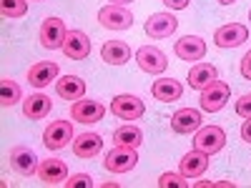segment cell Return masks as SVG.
I'll use <instances>...</instances> for the list:
<instances>
[{
    "label": "cell",
    "instance_id": "4316f807",
    "mask_svg": "<svg viewBox=\"0 0 251 188\" xmlns=\"http://www.w3.org/2000/svg\"><path fill=\"white\" fill-rule=\"evenodd\" d=\"M28 10V0H0V13L3 18H23Z\"/></svg>",
    "mask_w": 251,
    "mask_h": 188
},
{
    "label": "cell",
    "instance_id": "44dd1931",
    "mask_svg": "<svg viewBox=\"0 0 251 188\" xmlns=\"http://www.w3.org/2000/svg\"><path fill=\"white\" fill-rule=\"evenodd\" d=\"M100 148H103V138L98 133H80L73 141V153L78 158H93L100 153Z\"/></svg>",
    "mask_w": 251,
    "mask_h": 188
},
{
    "label": "cell",
    "instance_id": "ac0fdd59",
    "mask_svg": "<svg viewBox=\"0 0 251 188\" xmlns=\"http://www.w3.org/2000/svg\"><path fill=\"white\" fill-rule=\"evenodd\" d=\"M55 75H58V63L40 60L28 70V83L35 88H46V86H50V80H55Z\"/></svg>",
    "mask_w": 251,
    "mask_h": 188
},
{
    "label": "cell",
    "instance_id": "5b68a950",
    "mask_svg": "<svg viewBox=\"0 0 251 188\" xmlns=\"http://www.w3.org/2000/svg\"><path fill=\"white\" fill-rule=\"evenodd\" d=\"M68 38V30H66V23L60 18H46L43 25H40V46L46 50H58L63 48Z\"/></svg>",
    "mask_w": 251,
    "mask_h": 188
},
{
    "label": "cell",
    "instance_id": "30bf717a",
    "mask_svg": "<svg viewBox=\"0 0 251 188\" xmlns=\"http://www.w3.org/2000/svg\"><path fill=\"white\" fill-rule=\"evenodd\" d=\"M249 40V28L246 25H239V23H228V25H221L216 33H214V43L219 48H239Z\"/></svg>",
    "mask_w": 251,
    "mask_h": 188
},
{
    "label": "cell",
    "instance_id": "ffe728a7",
    "mask_svg": "<svg viewBox=\"0 0 251 188\" xmlns=\"http://www.w3.org/2000/svg\"><path fill=\"white\" fill-rule=\"evenodd\" d=\"M206 168H208V153H203V151L194 148L191 153H186L181 158V173L186 178H199L206 173Z\"/></svg>",
    "mask_w": 251,
    "mask_h": 188
},
{
    "label": "cell",
    "instance_id": "d590c367",
    "mask_svg": "<svg viewBox=\"0 0 251 188\" xmlns=\"http://www.w3.org/2000/svg\"><path fill=\"white\" fill-rule=\"evenodd\" d=\"M221 5H231V3H236V0H219Z\"/></svg>",
    "mask_w": 251,
    "mask_h": 188
},
{
    "label": "cell",
    "instance_id": "8d00e7d4",
    "mask_svg": "<svg viewBox=\"0 0 251 188\" xmlns=\"http://www.w3.org/2000/svg\"><path fill=\"white\" fill-rule=\"evenodd\" d=\"M249 20H251V10H249Z\"/></svg>",
    "mask_w": 251,
    "mask_h": 188
},
{
    "label": "cell",
    "instance_id": "6da1fadb",
    "mask_svg": "<svg viewBox=\"0 0 251 188\" xmlns=\"http://www.w3.org/2000/svg\"><path fill=\"white\" fill-rule=\"evenodd\" d=\"M226 145V133L221 125H203V128L196 131V138H194V148L196 151H203L208 156L219 153Z\"/></svg>",
    "mask_w": 251,
    "mask_h": 188
},
{
    "label": "cell",
    "instance_id": "484cf974",
    "mask_svg": "<svg viewBox=\"0 0 251 188\" xmlns=\"http://www.w3.org/2000/svg\"><path fill=\"white\" fill-rule=\"evenodd\" d=\"M20 100V86L13 83L10 78H3L0 80V106L3 108H10Z\"/></svg>",
    "mask_w": 251,
    "mask_h": 188
},
{
    "label": "cell",
    "instance_id": "8992f818",
    "mask_svg": "<svg viewBox=\"0 0 251 188\" xmlns=\"http://www.w3.org/2000/svg\"><path fill=\"white\" fill-rule=\"evenodd\" d=\"M136 63L143 73L149 75H161L166 68H169V60H166V53L153 48V46H143L136 50Z\"/></svg>",
    "mask_w": 251,
    "mask_h": 188
},
{
    "label": "cell",
    "instance_id": "cb8c5ba5",
    "mask_svg": "<svg viewBox=\"0 0 251 188\" xmlns=\"http://www.w3.org/2000/svg\"><path fill=\"white\" fill-rule=\"evenodd\" d=\"M151 93L156 100H163V103H171V100H178L181 93H183V86L174 78H161L151 86Z\"/></svg>",
    "mask_w": 251,
    "mask_h": 188
},
{
    "label": "cell",
    "instance_id": "7402d4cb",
    "mask_svg": "<svg viewBox=\"0 0 251 188\" xmlns=\"http://www.w3.org/2000/svg\"><path fill=\"white\" fill-rule=\"evenodd\" d=\"M50 108H53V103H50V98L43 95V93H33V95H28V98L23 100V113H25L30 120L46 118V116L50 113Z\"/></svg>",
    "mask_w": 251,
    "mask_h": 188
},
{
    "label": "cell",
    "instance_id": "e0dca14e",
    "mask_svg": "<svg viewBox=\"0 0 251 188\" xmlns=\"http://www.w3.org/2000/svg\"><path fill=\"white\" fill-rule=\"evenodd\" d=\"M214 80H219V70L211 63H196V66L188 70V86L194 91H203L206 86H211Z\"/></svg>",
    "mask_w": 251,
    "mask_h": 188
},
{
    "label": "cell",
    "instance_id": "9a60e30c",
    "mask_svg": "<svg viewBox=\"0 0 251 188\" xmlns=\"http://www.w3.org/2000/svg\"><path fill=\"white\" fill-rule=\"evenodd\" d=\"M171 128H174V133H181V136L199 131L201 128V111H196V108H178L171 116Z\"/></svg>",
    "mask_w": 251,
    "mask_h": 188
},
{
    "label": "cell",
    "instance_id": "d6986e66",
    "mask_svg": "<svg viewBox=\"0 0 251 188\" xmlns=\"http://www.w3.org/2000/svg\"><path fill=\"white\" fill-rule=\"evenodd\" d=\"M55 93L66 100H80L86 95V80L78 75H63L60 80H55Z\"/></svg>",
    "mask_w": 251,
    "mask_h": 188
},
{
    "label": "cell",
    "instance_id": "1f68e13d",
    "mask_svg": "<svg viewBox=\"0 0 251 188\" xmlns=\"http://www.w3.org/2000/svg\"><path fill=\"white\" fill-rule=\"evenodd\" d=\"M239 70H241V75L246 78V80H251V50L241 58V66H239Z\"/></svg>",
    "mask_w": 251,
    "mask_h": 188
},
{
    "label": "cell",
    "instance_id": "ba28073f",
    "mask_svg": "<svg viewBox=\"0 0 251 188\" xmlns=\"http://www.w3.org/2000/svg\"><path fill=\"white\" fill-rule=\"evenodd\" d=\"M111 113L123 118V120H138L143 113H146V106L138 95H116L111 100Z\"/></svg>",
    "mask_w": 251,
    "mask_h": 188
},
{
    "label": "cell",
    "instance_id": "f546056e",
    "mask_svg": "<svg viewBox=\"0 0 251 188\" xmlns=\"http://www.w3.org/2000/svg\"><path fill=\"white\" fill-rule=\"evenodd\" d=\"M236 113L241 118H251V93H246L236 100Z\"/></svg>",
    "mask_w": 251,
    "mask_h": 188
},
{
    "label": "cell",
    "instance_id": "4fadbf2b",
    "mask_svg": "<svg viewBox=\"0 0 251 188\" xmlns=\"http://www.w3.org/2000/svg\"><path fill=\"white\" fill-rule=\"evenodd\" d=\"M60 50L66 53L71 60H86L91 55V38L83 30H71Z\"/></svg>",
    "mask_w": 251,
    "mask_h": 188
},
{
    "label": "cell",
    "instance_id": "9c48e42d",
    "mask_svg": "<svg viewBox=\"0 0 251 188\" xmlns=\"http://www.w3.org/2000/svg\"><path fill=\"white\" fill-rule=\"evenodd\" d=\"M178 28V20L171 15V13H153L149 20H146V35H151L153 40H161V38H171Z\"/></svg>",
    "mask_w": 251,
    "mask_h": 188
},
{
    "label": "cell",
    "instance_id": "5bb4252c",
    "mask_svg": "<svg viewBox=\"0 0 251 188\" xmlns=\"http://www.w3.org/2000/svg\"><path fill=\"white\" fill-rule=\"evenodd\" d=\"M38 176L46 186H58V183H66L68 181V165L63 163L60 158H48V161H40L38 165Z\"/></svg>",
    "mask_w": 251,
    "mask_h": 188
},
{
    "label": "cell",
    "instance_id": "d4e9b609",
    "mask_svg": "<svg viewBox=\"0 0 251 188\" xmlns=\"http://www.w3.org/2000/svg\"><path fill=\"white\" fill-rule=\"evenodd\" d=\"M113 143L123 145V148H138L143 143V131L138 125H121L113 131Z\"/></svg>",
    "mask_w": 251,
    "mask_h": 188
},
{
    "label": "cell",
    "instance_id": "f1b7e54d",
    "mask_svg": "<svg viewBox=\"0 0 251 188\" xmlns=\"http://www.w3.org/2000/svg\"><path fill=\"white\" fill-rule=\"evenodd\" d=\"M66 186H68V188H91V186H93V178H91L88 173H75V176H71V178L66 181Z\"/></svg>",
    "mask_w": 251,
    "mask_h": 188
},
{
    "label": "cell",
    "instance_id": "4dcf8cb0",
    "mask_svg": "<svg viewBox=\"0 0 251 188\" xmlns=\"http://www.w3.org/2000/svg\"><path fill=\"white\" fill-rule=\"evenodd\" d=\"M199 188H236L234 181H199Z\"/></svg>",
    "mask_w": 251,
    "mask_h": 188
},
{
    "label": "cell",
    "instance_id": "e575fe53",
    "mask_svg": "<svg viewBox=\"0 0 251 188\" xmlns=\"http://www.w3.org/2000/svg\"><path fill=\"white\" fill-rule=\"evenodd\" d=\"M128 3H133V0H111V5H128Z\"/></svg>",
    "mask_w": 251,
    "mask_h": 188
},
{
    "label": "cell",
    "instance_id": "8fae6325",
    "mask_svg": "<svg viewBox=\"0 0 251 188\" xmlns=\"http://www.w3.org/2000/svg\"><path fill=\"white\" fill-rule=\"evenodd\" d=\"M10 168L20 176H33L38 173V156L28 145H15L10 151Z\"/></svg>",
    "mask_w": 251,
    "mask_h": 188
},
{
    "label": "cell",
    "instance_id": "2e32d148",
    "mask_svg": "<svg viewBox=\"0 0 251 188\" xmlns=\"http://www.w3.org/2000/svg\"><path fill=\"white\" fill-rule=\"evenodd\" d=\"M176 55L181 60H188V63H199L203 55H206V43L199 38V35H183L181 40H176Z\"/></svg>",
    "mask_w": 251,
    "mask_h": 188
},
{
    "label": "cell",
    "instance_id": "d6a6232c",
    "mask_svg": "<svg viewBox=\"0 0 251 188\" xmlns=\"http://www.w3.org/2000/svg\"><path fill=\"white\" fill-rule=\"evenodd\" d=\"M188 3H191V0H163V5L171 8V10H183V8H188Z\"/></svg>",
    "mask_w": 251,
    "mask_h": 188
},
{
    "label": "cell",
    "instance_id": "52a82bcc",
    "mask_svg": "<svg viewBox=\"0 0 251 188\" xmlns=\"http://www.w3.org/2000/svg\"><path fill=\"white\" fill-rule=\"evenodd\" d=\"M73 125L68 120H53L46 133H43V143H46V148L50 151H60V148H66V145L73 141Z\"/></svg>",
    "mask_w": 251,
    "mask_h": 188
},
{
    "label": "cell",
    "instance_id": "836d02e7",
    "mask_svg": "<svg viewBox=\"0 0 251 188\" xmlns=\"http://www.w3.org/2000/svg\"><path fill=\"white\" fill-rule=\"evenodd\" d=\"M241 138H244L246 143H251V118H246L244 125H241Z\"/></svg>",
    "mask_w": 251,
    "mask_h": 188
},
{
    "label": "cell",
    "instance_id": "83f0119b",
    "mask_svg": "<svg viewBox=\"0 0 251 188\" xmlns=\"http://www.w3.org/2000/svg\"><path fill=\"white\" fill-rule=\"evenodd\" d=\"M183 178H186L183 173H181V176H178V173H161L158 186H161V188H186L188 183H186Z\"/></svg>",
    "mask_w": 251,
    "mask_h": 188
},
{
    "label": "cell",
    "instance_id": "7a4b0ae2",
    "mask_svg": "<svg viewBox=\"0 0 251 188\" xmlns=\"http://www.w3.org/2000/svg\"><path fill=\"white\" fill-rule=\"evenodd\" d=\"M138 163V153L136 148H123V145H116L106 153V161H103V168L111 173H128L136 168Z\"/></svg>",
    "mask_w": 251,
    "mask_h": 188
},
{
    "label": "cell",
    "instance_id": "3957f363",
    "mask_svg": "<svg viewBox=\"0 0 251 188\" xmlns=\"http://www.w3.org/2000/svg\"><path fill=\"white\" fill-rule=\"evenodd\" d=\"M228 95H231V88H228V83H224V80H214L211 86H206L203 91H201V111H206V113H216V111H221L226 103H228Z\"/></svg>",
    "mask_w": 251,
    "mask_h": 188
},
{
    "label": "cell",
    "instance_id": "7c38bea8",
    "mask_svg": "<svg viewBox=\"0 0 251 188\" xmlns=\"http://www.w3.org/2000/svg\"><path fill=\"white\" fill-rule=\"evenodd\" d=\"M71 116H73V120H78V123L91 125V123L103 120V116H106V106H103V103H98V100H75L73 108H71Z\"/></svg>",
    "mask_w": 251,
    "mask_h": 188
},
{
    "label": "cell",
    "instance_id": "603a6c76",
    "mask_svg": "<svg viewBox=\"0 0 251 188\" xmlns=\"http://www.w3.org/2000/svg\"><path fill=\"white\" fill-rule=\"evenodd\" d=\"M100 58L108 63V66H123V63L131 60V48L123 43V40H108L106 46L100 48Z\"/></svg>",
    "mask_w": 251,
    "mask_h": 188
},
{
    "label": "cell",
    "instance_id": "277c9868",
    "mask_svg": "<svg viewBox=\"0 0 251 188\" xmlns=\"http://www.w3.org/2000/svg\"><path fill=\"white\" fill-rule=\"evenodd\" d=\"M98 23L108 30H128L133 25V13L126 5H106L98 10Z\"/></svg>",
    "mask_w": 251,
    "mask_h": 188
}]
</instances>
